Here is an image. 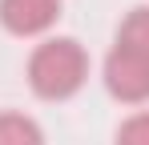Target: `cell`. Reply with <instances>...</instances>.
I'll use <instances>...</instances> for the list:
<instances>
[{
    "instance_id": "obj_3",
    "label": "cell",
    "mask_w": 149,
    "mask_h": 145,
    "mask_svg": "<svg viewBox=\"0 0 149 145\" xmlns=\"http://www.w3.org/2000/svg\"><path fill=\"white\" fill-rule=\"evenodd\" d=\"M61 16V0H0V24L12 36H40Z\"/></svg>"
},
{
    "instance_id": "obj_6",
    "label": "cell",
    "mask_w": 149,
    "mask_h": 145,
    "mask_svg": "<svg viewBox=\"0 0 149 145\" xmlns=\"http://www.w3.org/2000/svg\"><path fill=\"white\" fill-rule=\"evenodd\" d=\"M117 145H149V109H141V113H133V117L121 121Z\"/></svg>"
},
{
    "instance_id": "obj_2",
    "label": "cell",
    "mask_w": 149,
    "mask_h": 145,
    "mask_svg": "<svg viewBox=\"0 0 149 145\" xmlns=\"http://www.w3.org/2000/svg\"><path fill=\"white\" fill-rule=\"evenodd\" d=\"M101 77H105V89L125 105H145L149 101V56L145 52L113 45L109 56H105Z\"/></svg>"
},
{
    "instance_id": "obj_5",
    "label": "cell",
    "mask_w": 149,
    "mask_h": 145,
    "mask_svg": "<svg viewBox=\"0 0 149 145\" xmlns=\"http://www.w3.org/2000/svg\"><path fill=\"white\" fill-rule=\"evenodd\" d=\"M117 45H121V48H133V52H145V56H149V4L129 8V16H125L121 28H117Z\"/></svg>"
},
{
    "instance_id": "obj_4",
    "label": "cell",
    "mask_w": 149,
    "mask_h": 145,
    "mask_svg": "<svg viewBox=\"0 0 149 145\" xmlns=\"http://www.w3.org/2000/svg\"><path fill=\"white\" fill-rule=\"evenodd\" d=\"M0 145H45V133L28 113H0Z\"/></svg>"
},
{
    "instance_id": "obj_1",
    "label": "cell",
    "mask_w": 149,
    "mask_h": 145,
    "mask_svg": "<svg viewBox=\"0 0 149 145\" xmlns=\"http://www.w3.org/2000/svg\"><path fill=\"white\" fill-rule=\"evenodd\" d=\"M89 81V52L73 36H49L28 56V85L45 101H69Z\"/></svg>"
}]
</instances>
